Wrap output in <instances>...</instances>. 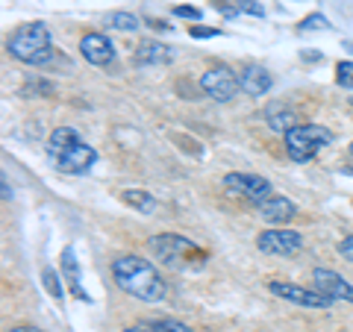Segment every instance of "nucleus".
Returning <instances> with one entry per match:
<instances>
[{
	"label": "nucleus",
	"mask_w": 353,
	"mask_h": 332,
	"mask_svg": "<svg viewBox=\"0 0 353 332\" xmlns=\"http://www.w3.org/2000/svg\"><path fill=\"white\" fill-rule=\"evenodd\" d=\"M112 280L124 294L145 303H159L165 297V280L148 259L121 256L112 262Z\"/></svg>",
	"instance_id": "1"
},
{
	"label": "nucleus",
	"mask_w": 353,
	"mask_h": 332,
	"mask_svg": "<svg viewBox=\"0 0 353 332\" xmlns=\"http://www.w3.org/2000/svg\"><path fill=\"white\" fill-rule=\"evenodd\" d=\"M9 53L24 62V65H32V68H41V65H48L53 59V41H50V30L39 24V21H32V24H21L12 39H9Z\"/></svg>",
	"instance_id": "2"
},
{
	"label": "nucleus",
	"mask_w": 353,
	"mask_h": 332,
	"mask_svg": "<svg viewBox=\"0 0 353 332\" xmlns=\"http://www.w3.org/2000/svg\"><path fill=\"white\" fill-rule=\"evenodd\" d=\"M148 247L153 250L162 264L168 268H201L206 262V250H201L192 238L176 236V232H162V236H153L148 241Z\"/></svg>",
	"instance_id": "3"
},
{
	"label": "nucleus",
	"mask_w": 353,
	"mask_h": 332,
	"mask_svg": "<svg viewBox=\"0 0 353 332\" xmlns=\"http://www.w3.org/2000/svg\"><path fill=\"white\" fill-rule=\"evenodd\" d=\"M283 141H285V153L294 162H309L333 141V132L321 124H297L285 132Z\"/></svg>",
	"instance_id": "4"
},
{
	"label": "nucleus",
	"mask_w": 353,
	"mask_h": 332,
	"mask_svg": "<svg viewBox=\"0 0 353 332\" xmlns=\"http://www.w3.org/2000/svg\"><path fill=\"white\" fill-rule=\"evenodd\" d=\"M53 159V168L62 171V174H71V176H83L94 168V162H97V150L92 145H85L83 138H77L74 145L68 147H62L57 156H50Z\"/></svg>",
	"instance_id": "5"
},
{
	"label": "nucleus",
	"mask_w": 353,
	"mask_h": 332,
	"mask_svg": "<svg viewBox=\"0 0 353 332\" xmlns=\"http://www.w3.org/2000/svg\"><path fill=\"white\" fill-rule=\"evenodd\" d=\"M224 188H227V191H233V194H239V197H245V200L253 203V206H259L262 200H268V197L274 194V185L265 180V176H259V174H241V171L227 174L224 176Z\"/></svg>",
	"instance_id": "6"
},
{
	"label": "nucleus",
	"mask_w": 353,
	"mask_h": 332,
	"mask_svg": "<svg viewBox=\"0 0 353 332\" xmlns=\"http://www.w3.org/2000/svg\"><path fill=\"white\" fill-rule=\"evenodd\" d=\"M268 291L280 300H289L294 306H303V309H330L333 300L327 294H321L318 289H303V285H294V282H283V280H271L268 282Z\"/></svg>",
	"instance_id": "7"
},
{
	"label": "nucleus",
	"mask_w": 353,
	"mask_h": 332,
	"mask_svg": "<svg viewBox=\"0 0 353 332\" xmlns=\"http://www.w3.org/2000/svg\"><path fill=\"white\" fill-rule=\"evenodd\" d=\"M256 247L268 256H294L303 247V236L297 229H262L256 236Z\"/></svg>",
	"instance_id": "8"
},
{
	"label": "nucleus",
	"mask_w": 353,
	"mask_h": 332,
	"mask_svg": "<svg viewBox=\"0 0 353 332\" xmlns=\"http://www.w3.org/2000/svg\"><path fill=\"white\" fill-rule=\"evenodd\" d=\"M201 88H203L209 97H212V101L230 103V101H233V97L239 94L241 83H239V76L227 68V65H221V68H209V71L201 76Z\"/></svg>",
	"instance_id": "9"
},
{
	"label": "nucleus",
	"mask_w": 353,
	"mask_h": 332,
	"mask_svg": "<svg viewBox=\"0 0 353 332\" xmlns=\"http://www.w3.org/2000/svg\"><path fill=\"white\" fill-rule=\"evenodd\" d=\"M312 282H315V289L327 294L330 300H341V303H353V282H347L341 273L336 271H327V268H315L312 271Z\"/></svg>",
	"instance_id": "10"
},
{
	"label": "nucleus",
	"mask_w": 353,
	"mask_h": 332,
	"mask_svg": "<svg viewBox=\"0 0 353 332\" xmlns=\"http://www.w3.org/2000/svg\"><path fill=\"white\" fill-rule=\"evenodd\" d=\"M80 53L88 65H112L115 62V44L103 32H85L80 41Z\"/></svg>",
	"instance_id": "11"
},
{
	"label": "nucleus",
	"mask_w": 353,
	"mask_h": 332,
	"mask_svg": "<svg viewBox=\"0 0 353 332\" xmlns=\"http://www.w3.org/2000/svg\"><path fill=\"white\" fill-rule=\"evenodd\" d=\"M239 83H241V92L250 94V97H265L274 85L271 74L265 71L262 65H245L241 74H239Z\"/></svg>",
	"instance_id": "12"
},
{
	"label": "nucleus",
	"mask_w": 353,
	"mask_h": 332,
	"mask_svg": "<svg viewBox=\"0 0 353 332\" xmlns=\"http://www.w3.org/2000/svg\"><path fill=\"white\" fill-rule=\"evenodd\" d=\"M256 212H259V218H262V220H268V224L274 227V224H285L289 218H294L297 206L289 200V197L271 194L268 200H262V203L256 206Z\"/></svg>",
	"instance_id": "13"
},
{
	"label": "nucleus",
	"mask_w": 353,
	"mask_h": 332,
	"mask_svg": "<svg viewBox=\"0 0 353 332\" xmlns=\"http://www.w3.org/2000/svg\"><path fill=\"white\" fill-rule=\"evenodd\" d=\"M174 62V50L162 41H141L136 48V65L148 68V65H168Z\"/></svg>",
	"instance_id": "14"
},
{
	"label": "nucleus",
	"mask_w": 353,
	"mask_h": 332,
	"mask_svg": "<svg viewBox=\"0 0 353 332\" xmlns=\"http://www.w3.org/2000/svg\"><path fill=\"white\" fill-rule=\"evenodd\" d=\"M59 264H62V276H65V282H68L71 294L77 297V300H88V294H85L83 282H80V264H77L74 247H65V250H62V256H59Z\"/></svg>",
	"instance_id": "15"
},
{
	"label": "nucleus",
	"mask_w": 353,
	"mask_h": 332,
	"mask_svg": "<svg viewBox=\"0 0 353 332\" xmlns=\"http://www.w3.org/2000/svg\"><path fill=\"white\" fill-rule=\"evenodd\" d=\"M121 200L124 203H130L136 212H141V215H153L157 212V197L153 194H148V191H141V188H130V191H121Z\"/></svg>",
	"instance_id": "16"
},
{
	"label": "nucleus",
	"mask_w": 353,
	"mask_h": 332,
	"mask_svg": "<svg viewBox=\"0 0 353 332\" xmlns=\"http://www.w3.org/2000/svg\"><path fill=\"white\" fill-rule=\"evenodd\" d=\"M268 127L274 132H280V136H285L292 127H297V115L289 112V109H280V106H274L268 109Z\"/></svg>",
	"instance_id": "17"
},
{
	"label": "nucleus",
	"mask_w": 353,
	"mask_h": 332,
	"mask_svg": "<svg viewBox=\"0 0 353 332\" xmlns=\"http://www.w3.org/2000/svg\"><path fill=\"white\" fill-rule=\"evenodd\" d=\"M77 138H80V132L71 129V127H59V129H53V132H50V138H48V153H50V156H57V153H59L62 147L74 145Z\"/></svg>",
	"instance_id": "18"
},
{
	"label": "nucleus",
	"mask_w": 353,
	"mask_h": 332,
	"mask_svg": "<svg viewBox=\"0 0 353 332\" xmlns=\"http://www.w3.org/2000/svg\"><path fill=\"white\" fill-rule=\"evenodd\" d=\"M103 24L109 30H121V32H132L139 27V18L136 15H130V12H109Z\"/></svg>",
	"instance_id": "19"
},
{
	"label": "nucleus",
	"mask_w": 353,
	"mask_h": 332,
	"mask_svg": "<svg viewBox=\"0 0 353 332\" xmlns=\"http://www.w3.org/2000/svg\"><path fill=\"white\" fill-rule=\"evenodd\" d=\"M62 280H65V276H59L53 268H44V271H41L44 291H48V294L53 297V300H62V297H65V291H62Z\"/></svg>",
	"instance_id": "20"
},
{
	"label": "nucleus",
	"mask_w": 353,
	"mask_h": 332,
	"mask_svg": "<svg viewBox=\"0 0 353 332\" xmlns=\"http://www.w3.org/2000/svg\"><path fill=\"white\" fill-rule=\"evenodd\" d=\"M150 332H194L189 324H183V320H171V318H162V320H150L145 324Z\"/></svg>",
	"instance_id": "21"
},
{
	"label": "nucleus",
	"mask_w": 353,
	"mask_h": 332,
	"mask_svg": "<svg viewBox=\"0 0 353 332\" xmlns=\"http://www.w3.org/2000/svg\"><path fill=\"white\" fill-rule=\"evenodd\" d=\"M333 24H330V21L324 18V15H306L301 24H297V30L301 32H312V30H330Z\"/></svg>",
	"instance_id": "22"
},
{
	"label": "nucleus",
	"mask_w": 353,
	"mask_h": 332,
	"mask_svg": "<svg viewBox=\"0 0 353 332\" xmlns=\"http://www.w3.org/2000/svg\"><path fill=\"white\" fill-rule=\"evenodd\" d=\"M336 83L341 88H353V62H339L336 65Z\"/></svg>",
	"instance_id": "23"
},
{
	"label": "nucleus",
	"mask_w": 353,
	"mask_h": 332,
	"mask_svg": "<svg viewBox=\"0 0 353 332\" xmlns=\"http://www.w3.org/2000/svg\"><path fill=\"white\" fill-rule=\"evenodd\" d=\"M239 9H241V12L256 15V18H262V15H265V9L256 3V0H239Z\"/></svg>",
	"instance_id": "24"
},
{
	"label": "nucleus",
	"mask_w": 353,
	"mask_h": 332,
	"mask_svg": "<svg viewBox=\"0 0 353 332\" xmlns=\"http://www.w3.org/2000/svg\"><path fill=\"white\" fill-rule=\"evenodd\" d=\"M174 15L189 18V21H201V9H194V6H174Z\"/></svg>",
	"instance_id": "25"
},
{
	"label": "nucleus",
	"mask_w": 353,
	"mask_h": 332,
	"mask_svg": "<svg viewBox=\"0 0 353 332\" xmlns=\"http://www.w3.org/2000/svg\"><path fill=\"white\" fill-rule=\"evenodd\" d=\"M339 253H341V256H345L347 262H353V236H347L345 241H341V245H339Z\"/></svg>",
	"instance_id": "26"
},
{
	"label": "nucleus",
	"mask_w": 353,
	"mask_h": 332,
	"mask_svg": "<svg viewBox=\"0 0 353 332\" xmlns=\"http://www.w3.org/2000/svg\"><path fill=\"white\" fill-rule=\"evenodd\" d=\"M192 39H215L218 36V30H206V27H192Z\"/></svg>",
	"instance_id": "27"
},
{
	"label": "nucleus",
	"mask_w": 353,
	"mask_h": 332,
	"mask_svg": "<svg viewBox=\"0 0 353 332\" xmlns=\"http://www.w3.org/2000/svg\"><path fill=\"white\" fill-rule=\"evenodd\" d=\"M9 332H41V329H36V326H15V329H9Z\"/></svg>",
	"instance_id": "28"
},
{
	"label": "nucleus",
	"mask_w": 353,
	"mask_h": 332,
	"mask_svg": "<svg viewBox=\"0 0 353 332\" xmlns=\"http://www.w3.org/2000/svg\"><path fill=\"white\" fill-rule=\"evenodd\" d=\"M124 332H150V329H148V326H145V324H141V326H127V329H124Z\"/></svg>",
	"instance_id": "29"
},
{
	"label": "nucleus",
	"mask_w": 353,
	"mask_h": 332,
	"mask_svg": "<svg viewBox=\"0 0 353 332\" xmlns=\"http://www.w3.org/2000/svg\"><path fill=\"white\" fill-rule=\"evenodd\" d=\"M9 197H12V188H9V183L3 180V200H9Z\"/></svg>",
	"instance_id": "30"
},
{
	"label": "nucleus",
	"mask_w": 353,
	"mask_h": 332,
	"mask_svg": "<svg viewBox=\"0 0 353 332\" xmlns=\"http://www.w3.org/2000/svg\"><path fill=\"white\" fill-rule=\"evenodd\" d=\"M347 153H350V156H353V141H350V147H347Z\"/></svg>",
	"instance_id": "31"
}]
</instances>
